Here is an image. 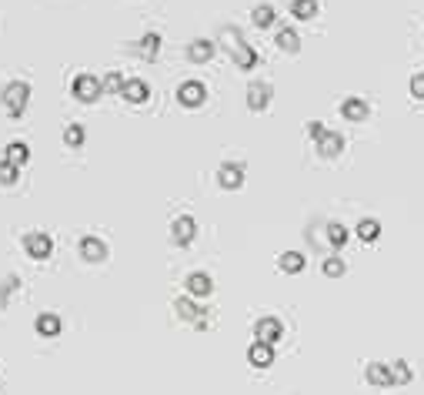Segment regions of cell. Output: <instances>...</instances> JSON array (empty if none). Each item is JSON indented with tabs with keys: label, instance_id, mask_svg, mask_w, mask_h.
Wrapping results in <instances>:
<instances>
[{
	"label": "cell",
	"instance_id": "cell-30",
	"mask_svg": "<svg viewBox=\"0 0 424 395\" xmlns=\"http://www.w3.org/2000/svg\"><path fill=\"white\" fill-rule=\"evenodd\" d=\"M100 87H104L107 94H121V87H124V78H121L117 71H107V74L100 78Z\"/></svg>",
	"mask_w": 424,
	"mask_h": 395
},
{
	"label": "cell",
	"instance_id": "cell-22",
	"mask_svg": "<svg viewBox=\"0 0 424 395\" xmlns=\"http://www.w3.org/2000/svg\"><path fill=\"white\" fill-rule=\"evenodd\" d=\"M3 158L10 161V164H17V168H24L27 161H30V148H27L24 141H10V144L3 148Z\"/></svg>",
	"mask_w": 424,
	"mask_h": 395
},
{
	"label": "cell",
	"instance_id": "cell-27",
	"mask_svg": "<svg viewBox=\"0 0 424 395\" xmlns=\"http://www.w3.org/2000/svg\"><path fill=\"white\" fill-rule=\"evenodd\" d=\"M348 238H351V232L344 228V225H338V221H331V225H327V241H331V248H344V245H348Z\"/></svg>",
	"mask_w": 424,
	"mask_h": 395
},
{
	"label": "cell",
	"instance_id": "cell-7",
	"mask_svg": "<svg viewBox=\"0 0 424 395\" xmlns=\"http://www.w3.org/2000/svg\"><path fill=\"white\" fill-rule=\"evenodd\" d=\"M271 98H274V87H271L268 80H254L248 87V107L254 114L268 111V107H271Z\"/></svg>",
	"mask_w": 424,
	"mask_h": 395
},
{
	"label": "cell",
	"instance_id": "cell-19",
	"mask_svg": "<svg viewBox=\"0 0 424 395\" xmlns=\"http://www.w3.org/2000/svg\"><path fill=\"white\" fill-rule=\"evenodd\" d=\"M304 264H307L304 251H281V255H277V268H281L284 275H301Z\"/></svg>",
	"mask_w": 424,
	"mask_h": 395
},
{
	"label": "cell",
	"instance_id": "cell-34",
	"mask_svg": "<svg viewBox=\"0 0 424 395\" xmlns=\"http://www.w3.org/2000/svg\"><path fill=\"white\" fill-rule=\"evenodd\" d=\"M411 98L424 101V71H418V74L411 78Z\"/></svg>",
	"mask_w": 424,
	"mask_h": 395
},
{
	"label": "cell",
	"instance_id": "cell-8",
	"mask_svg": "<svg viewBox=\"0 0 424 395\" xmlns=\"http://www.w3.org/2000/svg\"><path fill=\"white\" fill-rule=\"evenodd\" d=\"M204 101H207V87L200 80H184L177 87V104L180 107H200Z\"/></svg>",
	"mask_w": 424,
	"mask_h": 395
},
{
	"label": "cell",
	"instance_id": "cell-23",
	"mask_svg": "<svg viewBox=\"0 0 424 395\" xmlns=\"http://www.w3.org/2000/svg\"><path fill=\"white\" fill-rule=\"evenodd\" d=\"M274 44L281 47L284 54H298L301 51V37L291 30V27H284V30H277V37H274Z\"/></svg>",
	"mask_w": 424,
	"mask_h": 395
},
{
	"label": "cell",
	"instance_id": "cell-25",
	"mask_svg": "<svg viewBox=\"0 0 424 395\" xmlns=\"http://www.w3.org/2000/svg\"><path fill=\"white\" fill-rule=\"evenodd\" d=\"M354 235L361 238L364 245H371V241H377V238H381V221H375V218H364V221L354 228Z\"/></svg>",
	"mask_w": 424,
	"mask_h": 395
},
{
	"label": "cell",
	"instance_id": "cell-18",
	"mask_svg": "<svg viewBox=\"0 0 424 395\" xmlns=\"http://www.w3.org/2000/svg\"><path fill=\"white\" fill-rule=\"evenodd\" d=\"M364 382H368V385H381V389H391V385H394V375H391L388 365L371 362V365L364 369Z\"/></svg>",
	"mask_w": 424,
	"mask_h": 395
},
{
	"label": "cell",
	"instance_id": "cell-24",
	"mask_svg": "<svg viewBox=\"0 0 424 395\" xmlns=\"http://www.w3.org/2000/svg\"><path fill=\"white\" fill-rule=\"evenodd\" d=\"M250 21H254V27L268 30V27H271V24L277 21L274 7H271V3H261V7H254V10H250Z\"/></svg>",
	"mask_w": 424,
	"mask_h": 395
},
{
	"label": "cell",
	"instance_id": "cell-21",
	"mask_svg": "<svg viewBox=\"0 0 424 395\" xmlns=\"http://www.w3.org/2000/svg\"><path fill=\"white\" fill-rule=\"evenodd\" d=\"M34 328H37V335H44V339H57V335H60V318L54 315V312H40L37 321H34Z\"/></svg>",
	"mask_w": 424,
	"mask_h": 395
},
{
	"label": "cell",
	"instance_id": "cell-12",
	"mask_svg": "<svg viewBox=\"0 0 424 395\" xmlns=\"http://www.w3.org/2000/svg\"><path fill=\"white\" fill-rule=\"evenodd\" d=\"M117 98H124L127 104H144L150 98V87L141 78H124V87H121Z\"/></svg>",
	"mask_w": 424,
	"mask_h": 395
},
{
	"label": "cell",
	"instance_id": "cell-3",
	"mask_svg": "<svg viewBox=\"0 0 424 395\" xmlns=\"http://www.w3.org/2000/svg\"><path fill=\"white\" fill-rule=\"evenodd\" d=\"M24 251H27V258H34V262H47L50 255H54V238L47 232H27Z\"/></svg>",
	"mask_w": 424,
	"mask_h": 395
},
{
	"label": "cell",
	"instance_id": "cell-15",
	"mask_svg": "<svg viewBox=\"0 0 424 395\" xmlns=\"http://www.w3.org/2000/svg\"><path fill=\"white\" fill-rule=\"evenodd\" d=\"M184 289H187V295H194V298H207L214 291V278L207 271H191L187 282H184Z\"/></svg>",
	"mask_w": 424,
	"mask_h": 395
},
{
	"label": "cell",
	"instance_id": "cell-11",
	"mask_svg": "<svg viewBox=\"0 0 424 395\" xmlns=\"http://www.w3.org/2000/svg\"><path fill=\"white\" fill-rule=\"evenodd\" d=\"M341 117H344L348 124H361V121L371 117V104H368L364 98H348V101L341 104Z\"/></svg>",
	"mask_w": 424,
	"mask_h": 395
},
{
	"label": "cell",
	"instance_id": "cell-9",
	"mask_svg": "<svg viewBox=\"0 0 424 395\" xmlns=\"http://www.w3.org/2000/svg\"><path fill=\"white\" fill-rule=\"evenodd\" d=\"M194 235H198V221H194L191 214H180V218H174V225H171V241H174V245L187 248V245L194 241Z\"/></svg>",
	"mask_w": 424,
	"mask_h": 395
},
{
	"label": "cell",
	"instance_id": "cell-32",
	"mask_svg": "<svg viewBox=\"0 0 424 395\" xmlns=\"http://www.w3.org/2000/svg\"><path fill=\"white\" fill-rule=\"evenodd\" d=\"M391 375H394V385H408V382H411L408 362H394V365H391Z\"/></svg>",
	"mask_w": 424,
	"mask_h": 395
},
{
	"label": "cell",
	"instance_id": "cell-13",
	"mask_svg": "<svg viewBox=\"0 0 424 395\" xmlns=\"http://www.w3.org/2000/svg\"><path fill=\"white\" fill-rule=\"evenodd\" d=\"M187 60L191 64H207V60H214V54H217V44L214 41H207V37H198L194 44H187Z\"/></svg>",
	"mask_w": 424,
	"mask_h": 395
},
{
	"label": "cell",
	"instance_id": "cell-14",
	"mask_svg": "<svg viewBox=\"0 0 424 395\" xmlns=\"http://www.w3.org/2000/svg\"><path fill=\"white\" fill-rule=\"evenodd\" d=\"M248 362L254 365V369H268V365H274V345L257 339V342L248 348Z\"/></svg>",
	"mask_w": 424,
	"mask_h": 395
},
{
	"label": "cell",
	"instance_id": "cell-26",
	"mask_svg": "<svg viewBox=\"0 0 424 395\" xmlns=\"http://www.w3.org/2000/svg\"><path fill=\"white\" fill-rule=\"evenodd\" d=\"M291 14L298 21H314L318 17V0H291Z\"/></svg>",
	"mask_w": 424,
	"mask_h": 395
},
{
	"label": "cell",
	"instance_id": "cell-33",
	"mask_svg": "<svg viewBox=\"0 0 424 395\" xmlns=\"http://www.w3.org/2000/svg\"><path fill=\"white\" fill-rule=\"evenodd\" d=\"M17 285H21V278H17V275H7V278L0 282V305H7V298H10V291L17 289Z\"/></svg>",
	"mask_w": 424,
	"mask_h": 395
},
{
	"label": "cell",
	"instance_id": "cell-4",
	"mask_svg": "<svg viewBox=\"0 0 424 395\" xmlns=\"http://www.w3.org/2000/svg\"><path fill=\"white\" fill-rule=\"evenodd\" d=\"M71 94H74L77 101H84V104H94V101H100L104 87H100V80L94 74H77L71 80Z\"/></svg>",
	"mask_w": 424,
	"mask_h": 395
},
{
	"label": "cell",
	"instance_id": "cell-16",
	"mask_svg": "<svg viewBox=\"0 0 424 395\" xmlns=\"http://www.w3.org/2000/svg\"><path fill=\"white\" fill-rule=\"evenodd\" d=\"M231 57H234V64L241 67V71H250V67H257V54L250 44H244L241 37H234V44H231Z\"/></svg>",
	"mask_w": 424,
	"mask_h": 395
},
{
	"label": "cell",
	"instance_id": "cell-10",
	"mask_svg": "<svg viewBox=\"0 0 424 395\" xmlns=\"http://www.w3.org/2000/svg\"><path fill=\"white\" fill-rule=\"evenodd\" d=\"M281 335H284V325H281V318L268 315V318H257L254 321V339H261V342H281Z\"/></svg>",
	"mask_w": 424,
	"mask_h": 395
},
{
	"label": "cell",
	"instance_id": "cell-29",
	"mask_svg": "<svg viewBox=\"0 0 424 395\" xmlns=\"http://www.w3.org/2000/svg\"><path fill=\"white\" fill-rule=\"evenodd\" d=\"M84 141H87V134H84L80 124H67V128H64V144H67V148H80Z\"/></svg>",
	"mask_w": 424,
	"mask_h": 395
},
{
	"label": "cell",
	"instance_id": "cell-2",
	"mask_svg": "<svg viewBox=\"0 0 424 395\" xmlns=\"http://www.w3.org/2000/svg\"><path fill=\"white\" fill-rule=\"evenodd\" d=\"M174 312L180 321H187V325H194V328H211V312L207 308H198L187 295H180V298H174Z\"/></svg>",
	"mask_w": 424,
	"mask_h": 395
},
{
	"label": "cell",
	"instance_id": "cell-17",
	"mask_svg": "<svg viewBox=\"0 0 424 395\" xmlns=\"http://www.w3.org/2000/svg\"><path fill=\"white\" fill-rule=\"evenodd\" d=\"M314 144H318V155H321V158H338V155L344 151V137L338 131H325Z\"/></svg>",
	"mask_w": 424,
	"mask_h": 395
},
{
	"label": "cell",
	"instance_id": "cell-1",
	"mask_svg": "<svg viewBox=\"0 0 424 395\" xmlns=\"http://www.w3.org/2000/svg\"><path fill=\"white\" fill-rule=\"evenodd\" d=\"M27 101H30V84H27V80H10V84L0 91V104H3V111H7L14 121L24 117Z\"/></svg>",
	"mask_w": 424,
	"mask_h": 395
},
{
	"label": "cell",
	"instance_id": "cell-5",
	"mask_svg": "<svg viewBox=\"0 0 424 395\" xmlns=\"http://www.w3.org/2000/svg\"><path fill=\"white\" fill-rule=\"evenodd\" d=\"M244 174H248V168L241 161H224L217 168V185L224 191H237V188H244Z\"/></svg>",
	"mask_w": 424,
	"mask_h": 395
},
{
	"label": "cell",
	"instance_id": "cell-35",
	"mask_svg": "<svg viewBox=\"0 0 424 395\" xmlns=\"http://www.w3.org/2000/svg\"><path fill=\"white\" fill-rule=\"evenodd\" d=\"M325 131H327V128L321 124V121H307V124H304V134H307L311 141H318V137H321Z\"/></svg>",
	"mask_w": 424,
	"mask_h": 395
},
{
	"label": "cell",
	"instance_id": "cell-31",
	"mask_svg": "<svg viewBox=\"0 0 424 395\" xmlns=\"http://www.w3.org/2000/svg\"><path fill=\"white\" fill-rule=\"evenodd\" d=\"M17 174H21L17 164H10L7 158L0 161V185H17Z\"/></svg>",
	"mask_w": 424,
	"mask_h": 395
},
{
	"label": "cell",
	"instance_id": "cell-6",
	"mask_svg": "<svg viewBox=\"0 0 424 395\" xmlns=\"http://www.w3.org/2000/svg\"><path fill=\"white\" fill-rule=\"evenodd\" d=\"M77 255H80V258H84L87 264L107 262V241H100L97 235L80 238V245H77Z\"/></svg>",
	"mask_w": 424,
	"mask_h": 395
},
{
	"label": "cell",
	"instance_id": "cell-28",
	"mask_svg": "<svg viewBox=\"0 0 424 395\" xmlns=\"http://www.w3.org/2000/svg\"><path fill=\"white\" fill-rule=\"evenodd\" d=\"M321 271H325L327 278H341V275L348 271V262H344L341 255H331V258H325V264H321Z\"/></svg>",
	"mask_w": 424,
	"mask_h": 395
},
{
	"label": "cell",
	"instance_id": "cell-20",
	"mask_svg": "<svg viewBox=\"0 0 424 395\" xmlns=\"http://www.w3.org/2000/svg\"><path fill=\"white\" fill-rule=\"evenodd\" d=\"M134 51L141 54L144 60H157V57H161V34H154V30L144 34V37L134 44Z\"/></svg>",
	"mask_w": 424,
	"mask_h": 395
}]
</instances>
